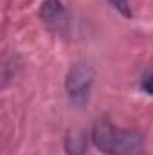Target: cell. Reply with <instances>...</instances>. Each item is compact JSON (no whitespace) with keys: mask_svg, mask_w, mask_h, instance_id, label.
<instances>
[{"mask_svg":"<svg viewBox=\"0 0 153 155\" xmlns=\"http://www.w3.org/2000/svg\"><path fill=\"white\" fill-rule=\"evenodd\" d=\"M92 143L106 155H139L144 139L139 132L124 130L99 119L92 128Z\"/></svg>","mask_w":153,"mask_h":155,"instance_id":"1","label":"cell"},{"mask_svg":"<svg viewBox=\"0 0 153 155\" xmlns=\"http://www.w3.org/2000/svg\"><path fill=\"white\" fill-rule=\"evenodd\" d=\"M94 76H96L94 69L90 65H86V63H79V65L70 69V72L67 76V81H65V87H67L69 97L74 103L86 101L90 87L94 83Z\"/></svg>","mask_w":153,"mask_h":155,"instance_id":"2","label":"cell"},{"mask_svg":"<svg viewBox=\"0 0 153 155\" xmlns=\"http://www.w3.org/2000/svg\"><path fill=\"white\" fill-rule=\"evenodd\" d=\"M40 16L45 25L56 33H63L69 25L67 9L60 0H45L40 7Z\"/></svg>","mask_w":153,"mask_h":155,"instance_id":"3","label":"cell"},{"mask_svg":"<svg viewBox=\"0 0 153 155\" xmlns=\"http://www.w3.org/2000/svg\"><path fill=\"white\" fill-rule=\"evenodd\" d=\"M86 143L83 135H70L67 139V153L69 155H85Z\"/></svg>","mask_w":153,"mask_h":155,"instance_id":"4","label":"cell"},{"mask_svg":"<svg viewBox=\"0 0 153 155\" xmlns=\"http://www.w3.org/2000/svg\"><path fill=\"white\" fill-rule=\"evenodd\" d=\"M114 4V7H117L124 16H132V11H130V5H128V0H110Z\"/></svg>","mask_w":153,"mask_h":155,"instance_id":"5","label":"cell"},{"mask_svg":"<svg viewBox=\"0 0 153 155\" xmlns=\"http://www.w3.org/2000/svg\"><path fill=\"white\" fill-rule=\"evenodd\" d=\"M142 88H144L148 94H151V96H153V74H150V76L144 79V83H142Z\"/></svg>","mask_w":153,"mask_h":155,"instance_id":"6","label":"cell"}]
</instances>
